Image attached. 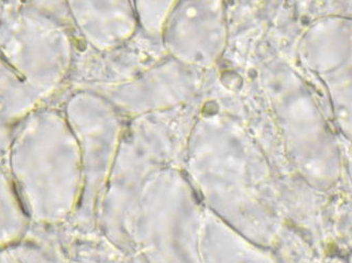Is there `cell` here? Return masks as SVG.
Here are the masks:
<instances>
[{
  "instance_id": "1",
  "label": "cell",
  "mask_w": 352,
  "mask_h": 263,
  "mask_svg": "<svg viewBox=\"0 0 352 263\" xmlns=\"http://www.w3.org/2000/svg\"><path fill=\"white\" fill-rule=\"evenodd\" d=\"M201 73L169 57L129 80L104 84L98 93L120 113L138 117L190 104L199 93Z\"/></svg>"
},
{
  "instance_id": "2",
  "label": "cell",
  "mask_w": 352,
  "mask_h": 263,
  "mask_svg": "<svg viewBox=\"0 0 352 263\" xmlns=\"http://www.w3.org/2000/svg\"><path fill=\"white\" fill-rule=\"evenodd\" d=\"M161 43L171 58L197 70L212 68L226 49L225 5L179 0Z\"/></svg>"
},
{
  "instance_id": "3",
  "label": "cell",
  "mask_w": 352,
  "mask_h": 263,
  "mask_svg": "<svg viewBox=\"0 0 352 263\" xmlns=\"http://www.w3.org/2000/svg\"><path fill=\"white\" fill-rule=\"evenodd\" d=\"M72 132L87 175H107L116 161L124 134L120 111L98 92L77 95L70 104Z\"/></svg>"
},
{
  "instance_id": "4",
  "label": "cell",
  "mask_w": 352,
  "mask_h": 263,
  "mask_svg": "<svg viewBox=\"0 0 352 263\" xmlns=\"http://www.w3.org/2000/svg\"><path fill=\"white\" fill-rule=\"evenodd\" d=\"M86 41L100 52L113 51L138 31L132 0H67Z\"/></svg>"
},
{
  "instance_id": "5",
  "label": "cell",
  "mask_w": 352,
  "mask_h": 263,
  "mask_svg": "<svg viewBox=\"0 0 352 263\" xmlns=\"http://www.w3.org/2000/svg\"><path fill=\"white\" fill-rule=\"evenodd\" d=\"M179 0H132L138 30L152 41H161L163 30Z\"/></svg>"
},
{
  "instance_id": "6",
  "label": "cell",
  "mask_w": 352,
  "mask_h": 263,
  "mask_svg": "<svg viewBox=\"0 0 352 263\" xmlns=\"http://www.w3.org/2000/svg\"><path fill=\"white\" fill-rule=\"evenodd\" d=\"M23 227V214L5 176L0 174V243L15 238Z\"/></svg>"
}]
</instances>
